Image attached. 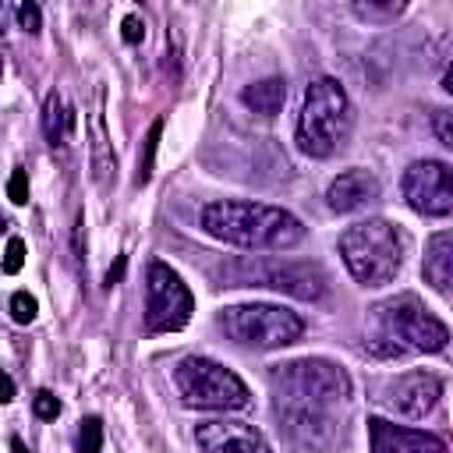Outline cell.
Returning <instances> with one entry per match:
<instances>
[{"label": "cell", "mask_w": 453, "mask_h": 453, "mask_svg": "<svg viewBox=\"0 0 453 453\" xmlns=\"http://www.w3.org/2000/svg\"><path fill=\"white\" fill-rule=\"evenodd\" d=\"M269 386L280 432L308 453H333L343 439V411L350 400L347 372L326 357H301L273 365Z\"/></svg>", "instance_id": "obj_1"}, {"label": "cell", "mask_w": 453, "mask_h": 453, "mask_svg": "<svg viewBox=\"0 0 453 453\" xmlns=\"http://www.w3.org/2000/svg\"><path fill=\"white\" fill-rule=\"evenodd\" d=\"M202 230L223 244H237L248 251H287L304 237V226L294 212L241 198L209 202L202 209Z\"/></svg>", "instance_id": "obj_2"}, {"label": "cell", "mask_w": 453, "mask_h": 453, "mask_svg": "<svg viewBox=\"0 0 453 453\" xmlns=\"http://www.w3.org/2000/svg\"><path fill=\"white\" fill-rule=\"evenodd\" d=\"M354 110L336 78H315L304 88L301 117H297V145L311 159H329L350 134Z\"/></svg>", "instance_id": "obj_3"}, {"label": "cell", "mask_w": 453, "mask_h": 453, "mask_svg": "<svg viewBox=\"0 0 453 453\" xmlns=\"http://www.w3.org/2000/svg\"><path fill=\"white\" fill-rule=\"evenodd\" d=\"M340 255L361 287H386L403 265V237L386 219H361L340 234Z\"/></svg>", "instance_id": "obj_4"}, {"label": "cell", "mask_w": 453, "mask_h": 453, "mask_svg": "<svg viewBox=\"0 0 453 453\" xmlns=\"http://www.w3.org/2000/svg\"><path fill=\"white\" fill-rule=\"evenodd\" d=\"M219 280L223 287H269L297 301H319L329 290V280L319 265L283 258H234L219 269Z\"/></svg>", "instance_id": "obj_5"}, {"label": "cell", "mask_w": 453, "mask_h": 453, "mask_svg": "<svg viewBox=\"0 0 453 453\" xmlns=\"http://www.w3.org/2000/svg\"><path fill=\"white\" fill-rule=\"evenodd\" d=\"M173 386L188 407L198 411H244L251 403L248 386L212 357H180L173 368Z\"/></svg>", "instance_id": "obj_6"}, {"label": "cell", "mask_w": 453, "mask_h": 453, "mask_svg": "<svg viewBox=\"0 0 453 453\" xmlns=\"http://www.w3.org/2000/svg\"><path fill=\"white\" fill-rule=\"evenodd\" d=\"M216 326L241 347L255 350H276L294 340H301L304 322L297 311L283 304H234L216 315Z\"/></svg>", "instance_id": "obj_7"}, {"label": "cell", "mask_w": 453, "mask_h": 453, "mask_svg": "<svg viewBox=\"0 0 453 453\" xmlns=\"http://www.w3.org/2000/svg\"><path fill=\"white\" fill-rule=\"evenodd\" d=\"M375 322L382 326V336L396 340L407 350H425V354H439L449 340V329L414 297V294H400L389 297L382 304L372 308Z\"/></svg>", "instance_id": "obj_8"}, {"label": "cell", "mask_w": 453, "mask_h": 453, "mask_svg": "<svg viewBox=\"0 0 453 453\" xmlns=\"http://www.w3.org/2000/svg\"><path fill=\"white\" fill-rule=\"evenodd\" d=\"M195 301L184 280L166 265L152 262L145 269V326L149 333H177L191 322Z\"/></svg>", "instance_id": "obj_9"}, {"label": "cell", "mask_w": 453, "mask_h": 453, "mask_svg": "<svg viewBox=\"0 0 453 453\" xmlns=\"http://www.w3.org/2000/svg\"><path fill=\"white\" fill-rule=\"evenodd\" d=\"M400 191L421 216H453V163L418 159L403 170Z\"/></svg>", "instance_id": "obj_10"}, {"label": "cell", "mask_w": 453, "mask_h": 453, "mask_svg": "<svg viewBox=\"0 0 453 453\" xmlns=\"http://www.w3.org/2000/svg\"><path fill=\"white\" fill-rule=\"evenodd\" d=\"M439 396H442V382H439L432 372H407V375L393 379V382L382 389L379 400H382L393 414L418 421V418L432 414V407L439 403Z\"/></svg>", "instance_id": "obj_11"}, {"label": "cell", "mask_w": 453, "mask_h": 453, "mask_svg": "<svg viewBox=\"0 0 453 453\" xmlns=\"http://www.w3.org/2000/svg\"><path fill=\"white\" fill-rule=\"evenodd\" d=\"M195 442H198L202 453H273L265 435L255 425L226 421V418L202 421L195 428Z\"/></svg>", "instance_id": "obj_12"}, {"label": "cell", "mask_w": 453, "mask_h": 453, "mask_svg": "<svg viewBox=\"0 0 453 453\" xmlns=\"http://www.w3.org/2000/svg\"><path fill=\"white\" fill-rule=\"evenodd\" d=\"M368 439L375 453H449V446L439 435L400 428L386 418H368Z\"/></svg>", "instance_id": "obj_13"}, {"label": "cell", "mask_w": 453, "mask_h": 453, "mask_svg": "<svg viewBox=\"0 0 453 453\" xmlns=\"http://www.w3.org/2000/svg\"><path fill=\"white\" fill-rule=\"evenodd\" d=\"M379 195H382L379 177H375L372 170L354 166V170H343L340 177L329 180V188H326V205H329L333 212H357V209H365L368 202H375Z\"/></svg>", "instance_id": "obj_14"}, {"label": "cell", "mask_w": 453, "mask_h": 453, "mask_svg": "<svg viewBox=\"0 0 453 453\" xmlns=\"http://www.w3.org/2000/svg\"><path fill=\"white\" fill-rule=\"evenodd\" d=\"M421 276L435 290L453 287V230H439L428 237L425 258H421Z\"/></svg>", "instance_id": "obj_15"}, {"label": "cell", "mask_w": 453, "mask_h": 453, "mask_svg": "<svg viewBox=\"0 0 453 453\" xmlns=\"http://www.w3.org/2000/svg\"><path fill=\"white\" fill-rule=\"evenodd\" d=\"M88 127H92V173L99 184H106L110 173L117 170V156L110 149V134H106V120H103V88H96V106L88 113Z\"/></svg>", "instance_id": "obj_16"}, {"label": "cell", "mask_w": 453, "mask_h": 453, "mask_svg": "<svg viewBox=\"0 0 453 453\" xmlns=\"http://www.w3.org/2000/svg\"><path fill=\"white\" fill-rule=\"evenodd\" d=\"M283 99H287V81L283 78H262V81L244 85V92H241V103L251 113H262V117H276L283 110Z\"/></svg>", "instance_id": "obj_17"}, {"label": "cell", "mask_w": 453, "mask_h": 453, "mask_svg": "<svg viewBox=\"0 0 453 453\" xmlns=\"http://www.w3.org/2000/svg\"><path fill=\"white\" fill-rule=\"evenodd\" d=\"M71 127H74V113L67 106V99L60 92H50L46 103H42V134L53 149H64L67 138H71Z\"/></svg>", "instance_id": "obj_18"}, {"label": "cell", "mask_w": 453, "mask_h": 453, "mask_svg": "<svg viewBox=\"0 0 453 453\" xmlns=\"http://www.w3.org/2000/svg\"><path fill=\"white\" fill-rule=\"evenodd\" d=\"M159 134H163V117H156L142 138V152H138V173H134V184L145 188L152 180V170H156V149H159Z\"/></svg>", "instance_id": "obj_19"}, {"label": "cell", "mask_w": 453, "mask_h": 453, "mask_svg": "<svg viewBox=\"0 0 453 453\" xmlns=\"http://www.w3.org/2000/svg\"><path fill=\"white\" fill-rule=\"evenodd\" d=\"M103 449V421L99 418H81L78 425V453H99Z\"/></svg>", "instance_id": "obj_20"}, {"label": "cell", "mask_w": 453, "mask_h": 453, "mask_svg": "<svg viewBox=\"0 0 453 453\" xmlns=\"http://www.w3.org/2000/svg\"><path fill=\"white\" fill-rule=\"evenodd\" d=\"M403 7L407 4H400V0H389V4H354V14L357 18H368V21H389V18H396V14H403Z\"/></svg>", "instance_id": "obj_21"}, {"label": "cell", "mask_w": 453, "mask_h": 453, "mask_svg": "<svg viewBox=\"0 0 453 453\" xmlns=\"http://www.w3.org/2000/svg\"><path fill=\"white\" fill-rule=\"evenodd\" d=\"M35 311H39V304H35V297H32L28 290H18V294H11V319H14V322L28 326V322L35 319Z\"/></svg>", "instance_id": "obj_22"}, {"label": "cell", "mask_w": 453, "mask_h": 453, "mask_svg": "<svg viewBox=\"0 0 453 453\" xmlns=\"http://www.w3.org/2000/svg\"><path fill=\"white\" fill-rule=\"evenodd\" d=\"M7 198L14 205H25L28 202V170L25 166H14L11 177H7Z\"/></svg>", "instance_id": "obj_23"}, {"label": "cell", "mask_w": 453, "mask_h": 453, "mask_svg": "<svg viewBox=\"0 0 453 453\" xmlns=\"http://www.w3.org/2000/svg\"><path fill=\"white\" fill-rule=\"evenodd\" d=\"M32 411H35V418H42V421H53V418L60 414V400H57L50 389H39V393L32 396Z\"/></svg>", "instance_id": "obj_24"}, {"label": "cell", "mask_w": 453, "mask_h": 453, "mask_svg": "<svg viewBox=\"0 0 453 453\" xmlns=\"http://www.w3.org/2000/svg\"><path fill=\"white\" fill-rule=\"evenodd\" d=\"M21 265H25V241L21 237H11L7 241V251H4V273L14 276Z\"/></svg>", "instance_id": "obj_25"}, {"label": "cell", "mask_w": 453, "mask_h": 453, "mask_svg": "<svg viewBox=\"0 0 453 453\" xmlns=\"http://www.w3.org/2000/svg\"><path fill=\"white\" fill-rule=\"evenodd\" d=\"M432 131H435V138H439L446 149H453V110H439V113L432 117Z\"/></svg>", "instance_id": "obj_26"}, {"label": "cell", "mask_w": 453, "mask_h": 453, "mask_svg": "<svg viewBox=\"0 0 453 453\" xmlns=\"http://www.w3.org/2000/svg\"><path fill=\"white\" fill-rule=\"evenodd\" d=\"M18 25H21V28L28 32V35H35V32L42 28V14H39V7H35L32 0L18 7Z\"/></svg>", "instance_id": "obj_27"}, {"label": "cell", "mask_w": 453, "mask_h": 453, "mask_svg": "<svg viewBox=\"0 0 453 453\" xmlns=\"http://www.w3.org/2000/svg\"><path fill=\"white\" fill-rule=\"evenodd\" d=\"M120 35H124V42H127V46L142 42V39H145V21H142L138 14H127V18L120 21Z\"/></svg>", "instance_id": "obj_28"}, {"label": "cell", "mask_w": 453, "mask_h": 453, "mask_svg": "<svg viewBox=\"0 0 453 453\" xmlns=\"http://www.w3.org/2000/svg\"><path fill=\"white\" fill-rule=\"evenodd\" d=\"M124 265H127V258H124V255H117V262H113V265H110V273H106V287L120 283V276H124Z\"/></svg>", "instance_id": "obj_29"}, {"label": "cell", "mask_w": 453, "mask_h": 453, "mask_svg": "<svg viewBox=\"0 0 453 453\" xmlns=\"http://www.w3.org/2000/svg\"><path fill=\"white\" fill-rule=\"evenodd\" d=\"M4 400H14V379L4 375Z\"/></svg>", "instance_id": "obj_30"}, {"label": "cell", "mask_w": 453, "mask_h": 453, "mask_svg": "<svg viewBox=\"0 0 453 453\" xmlns=\"http://www.w3.org/2000/svg\"><path fill=\"white\" fill-rule=\"evenodd\" d=\"M11 453H32V449H28V446H25L18 435H11Z\"/></svg>", "instance_id": "obj_31"}, {"label": "cell", "mask_w": 453, "mask_h": 453, "mask_svg": "<svg viewBox=\"0 0 453 453\" xmlns=\"http://www.w3.org/2000/svg\"><path fill=\"white\" fill-rule=\"evenodd\" d=\"M442 88L453 96V64H449V67H446V74H442Z\"/></svg>", "instance_id": "obj_32"}]
</instances>
